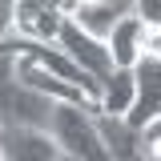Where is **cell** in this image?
I'll return each mask as SVG.
<instances>
[{"mask_svg": "<svg viewBox=\"0 0 161 161\" xmlns=\"http://www.w3.org/2000/svg\"><path fill=\"white\" fill-rule=\"evenodd\" d=\"M53 101L16 80V57L0 53V129H44L53 125Z\"/></svg>", "mask_w": 161, "mask_h": 161, "instance_id": "1", "label": "cell"}, {"mask_svg": "<svg viewBox=\"0 0 161 161\" xmlns=\"http://www.w3.org/2000/svg\"><path fill=\"white\" fill-rule=\"evenodd\" d=\"M48 133L57 141L60 157L69 161H113L97 129V109H77V105H57Z\"/></svg>", "mask_w": 161, "mask_h": 161, "instance_id": "2", "label": "cell"}, {"mask_svg": "<svg viewBox=\"0 0 161 161\" xmlns=\"http://www.w3.org/2000/svg\"><path fill=\"white\" fill-rule=\"evenodd\" d=\"M64 4H44V0H16L12 8V28L24 44H57L64 28Z\"/></svg>", "mask_w": 161, "mask_h": 161, "instance_id": "3", "label": "cell"}, {"mask_svg": "<svg viewBox=\"0 0 161 161\" xmlns=\"http://www.w3.org/2000/svg\"><path fill=\"white\" fill-rule=\"evenodd\" d=\"M57 48H64V53L73 57V64H77L80 73H89L97 85H105V80L113 77V57H109V44H101V40L85 36L73 20H64V28H60V36H57Z\"/></svg>", "mask_w": 161, "mask_h": 161, "instance_id": "4", "label": "cell"}, {"mask_svg": "<svg viewBox=\"0 0 161 161\" xmlns=\"http://www.w3.org/2000/svg\"><path fill=\"white\" fill-rule=\"evenodd\" d=\"M129 12H133L129 0H80V4H64V16L73 20L85 36L101 40V44L113 36V28H117Z\"/></svg>", "mask_w": 161, "mask_h": 161, "instance_id": "5", "label": "cell"}, {"mask_svg": "<svg viewBox=\"0 0 161 161\" xmlns=\"http://www.w3.org/2000/svg\"><path fill=\"white\" fill-rule=\"evenodd\" d=\"M133 77H137V101H133L125 125L137 129V133H145L153 121H161V60L141 57L137 69H133Z\"/></svg>", "mask_w": 161, "mask_h": 161, "instance_id": "6", "label": "cell"}, {"mask_svg": "<svg viewBox=\"0 0 161 161\" xmlns=\"http://www.w3.org/2000/svg\"><path fill=\"white\" fill-rule=\"evenodd\" d=\"M0 157L4 161H60L53 133L44 129H0Z\"/></svg>", "mask_w": 161, "mask_h": 161, "instance_id": "7", "label": "cell"}, {"mask_svg": "<svg viewBox=\"0 0 161 161\" xmlns=\"http://www.w3.org/2000/svg\"><path fill=\"white\" fill-rule=\"evenodd\" d=\"M145 36H149V28L141 24L137 12H129L113 28V36L105 40L109 44V57H113V69H137V60L145 57Z\"/></svg>", "mask_w": 161, "mask_h": 161, "instance_id": "8", "label": "cell"}, {"mask_svg": "<svg viewBox=\"0 0 161 161\" xmlns=\"http://www.w3.org/2000/svg\"><path fill=\"white\" fill-rule=\"evenodd\" d=\"M97 129H101V141H105V149H109L113 161H145L141 133L129 129L125 117H105V113H97Z\"/></svg>", "mask_w": 161, "mask_h": 161, "instance_id": "9", "label": "cell"}, {"mask_svg": "<svg viewBox=\"0 0 161 161\" xmlns=\"http://www.w3.org/2000/svg\"><path fill=\"white\" fill-rule=\"evenodd\" d=\"M133 101H137V77H133V69H113V77L101 85V105L97 109L105 117H129Z\"/></svg>", "mask_w": 161, "mask_h": 161, "instance_id": "10", "label": "cell"}, {"mask_svg": "<svg viewBox=\"0 0 161 161\" xmlns=\"http://www.w3.org/2000/svg\"><path fill=\"white\" fill-rule=\"evenodd\" d=\"M141 145H145V161H161V121H153L141 133Z\"/></svg>", "mask_w": 161, "mask_h": 161, "instance_id": "11", "label": "cell"}, {"mask_svg": "<svg viewBox=\"0 0 161 161\" xmlns=\"http://www.w3.org/2000/svg\"><path fill=\"white\" fill-rule=\"evenodd\" d=\"M133 12L141 16L145 28H161V0H141V4H133Z\"/></svg>", "mask_w": 161, "mask_h": 161, "instance_id": "12", "label": "cell"}, {"mask_svg": "<svg viewBox=\"0 0 161 161\" xmlns=\"http://www.w3.org/2000/svg\"><path fill=\"white\" fill-rule=\"evenodd\" d=\"M60 161H69V157H60Z\"/></svg>", "mask_w": 161, "mask_h": 161, "instance_id": "13", "label": "cell"}, {"mask_svg": "<svg viewBox=\"0 0 161 161\" xmlns=\"http://www.w3.org/2000/svg\"><path fill=\"white\" fill-rule=\"evenodd\" d=\"M0 161H4V157H0Z\"/></svg>", "mask_w": 161, "mask_h": 161, "instance_id": "14", "label": "cell"}]
</instances>
